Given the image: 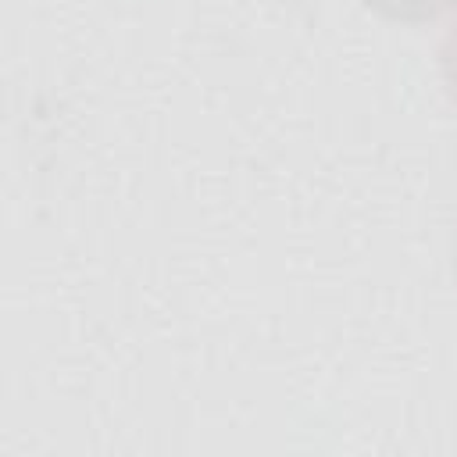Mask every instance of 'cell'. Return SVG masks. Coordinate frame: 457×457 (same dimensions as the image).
Wrapping results in <instances>:
<instances>
[{
	"label": "cell",
	"instance_id": "obj_2",
	"mask_svg": "<svg viewBox=\"0 0 457 457\" xmlns=\"http://www.w3.org/2000/svg\"><path fill=\"white\" fill-rule=\"evenodd\" d=\"M439 75H443V86H446V96L453 100L457 107V21L443 32L439 39Z\"/></svg>",
	"mask_w": 457,
	"mask_h": 457
},
{
	"label": "cell",
	"instance_id": "obj_1",
	"mask_svg": "<svg viewBox=\"0 0 457 457\" xmlns=\"http://www.w3.org/2000/svg\"><path fill=\"white\" fill-rule=\"evenodd\" d=\"M361 4L378 18L400 21V25H428L457 7V0H361Z\"/></svg>",
	"mask_w": 457,
	"mask_h": 457
},
{
	"label": "cell",
	"instance_id": "obj_3",
	"mask_svg": "<svg viewBox=\"0 0 457 457\" xmlns=\"http://www.w3.org/2000/svg\"><path fill=\"white\" fill-rule=\"evenodd\" d=\"M453 275H457V236H453Z\"/></svg>",
	"mask_w": 457,
	"mask_h": 457
}]
</instances>
